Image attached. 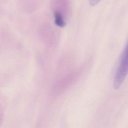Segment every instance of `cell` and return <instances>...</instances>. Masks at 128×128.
Here are the masks:
<instances>
[{
	"mask_svg": "<svg viewBox=\"0 0 128 128\" xmlns=\"http://www.w3.org/2000/svg\"><path fill=\"white\" fill-rule=\"evenodd\" d=\"M54 15L55 24L59 27H64L66 25V22L64 20L62 15L61 12L56 10L54 12Z\"/></svg>",
	"mask_w": 128,
	"mask_h": 128,
	"instance_id": "cell-2",
	"label": "cell"
},
{
	"mask_svg": "<svg viewBox=\"0 0 128 128\" xmlns=\"http://www.w3.org/2000/svg\"><path fill=\"white\" fill-rule=\"evenodd\" d=\"M128 74V42L124 49L114 79V86L115 90L120 87Z\"/></svg>",
	"mask_w": 128,
	"mask_h": 128,
	"instance_id": "cell-1",
	"label": "cell"
},
{
	"mask_svg": "<svg viewBox=\"0 0 128 128\" xmlns=\"http://www.w3.org/2000/svg\"><path fill=\"white\" fill-rule=\"evenodd\" d=\"M101 0H89L90 5L92 6H95L99 3Z\"/></svg>",
	"mask_w": 128,
	"mask_h": 128,
	"instance_id": "cell-3",
	"label": "cell"
}]
</instances>
